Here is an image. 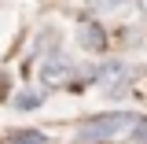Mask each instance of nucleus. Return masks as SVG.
<instances>
[{
  "instance_id": "f257e3e1",
  "label": "nucleus",
  "mask_w": 147,
  "mask_h": 144,
  "mask_svg": "<svg viewBox=\"0 0 147 144\" xmlns=\"http://www.w3.org/2000/svg\"><path fill=\"white\" fill-rule=\"evenodd\" d=\"M140 118H132L129 111H110V115H99V118H88L85 126L77 129V144H107L121 133H132Z\"/></svg>"
},
{
  "instance_id": "f03ea898",
  "label": "nucleus",
  "mask_w": 147,
  "mask_h": 144,
  "mask_svg": "<svg viewBox=\"0 0 147 144\" xmlns=\"http://www.w3.org/2000/svg\"><path fill=\"white\" fill-rule=\"evenodd\" d=\"M40 78H44V85H66L74 78V63L66 59V55H48L44 59V67H40Z\"/></svg>"
},
{
  "instance_id": "7ed1b4c3",
  "label": "nucleus",
  "mask_w": 147,
  "mask_h": 144,
  "mask_svg": "<svg viewBox=\"0 0 147 144\" xmlns=\"http://www.w3.org/2000/svg\"><path fill=\"white\" fill-rule=\"evenodd\" d=\"M96 81H99L103 89L118 92V89H121V85L129 81V67L121 63V59H110V63H103V67L96 70Z\"/></svg>"
},
{
  "instance_id": "20e7f679",
  "label": "nucleus",
  "mask_w": 147,
  "mask_h": 144,
  "mask_svg": "<svg viewBox=\"0 0 147 144\" xmlns=\"http://www.w3.org/2000/svg\"><path fill=\"white\" fill-rule=\"evenodd\" d=\"M77 41H81V48H88V52H103L107 33H103L99 22H81V26H77Z\"/></svg>"
},
{
  "instance_id": "39448f33",
  "label": "nucleus",
  "mask_w": 147,
  "mask_h": 144,
  "mask_svg": "<svg viewBox=\"0 0 147 144\" xmlns=\"http://www.w3.org/2000/svg\"><path fill=\"white\" fill-rule=\"evenodd\" d=\"M48 96L44 92H37V89H26V92H18L15 96V111H37L40 104H44Z\"/></svg>"
},
{
  "instance_id": "423d86ee",
  "label": "nucleus",
  "mask_w": 147,
  "mask_h": 144,
  "mask_svg": "<svg viewBox=\"0 0 147 144\" xmlns=\"http://www.w3.org/2000/svg\"><path fill=\"white\" fill-rule=\"evenodd\" d=\"M11 144H48V141L37 129H18V133H11Z\"/></svg>"
},
{
  "instance_id": "0eeeda50",
  "label": "nucleus",
  "mask_w": 147,
  "mask_h": 144,
  "mask_svg": "<svg viewBox=\"0 0 147 144\" xmlns=\"http://www.w3.org/2000/svg\"><path fill=\"white\" fill-rule=\"evenodd\" d=\"M132 141H136V144H147V118H140V122H136V129H132Z\"/></svg>"
},
{
  "instance_id": "6e6552de",
  "label": "nucleus",
  "mask_w": 147,
  "mask_h": 144,
  "mask_svg": "<svg viewBox=\"0 0 147 144\" xmlns=\"http://www.w3.org/2000/svg\"><path fill=\"white\" fill-rule=\"evenodd\" d=\"M103 4H107V8H114V4H125V0H103Z\"/></svg>"
},
{
  "instance_id": "1a4fd4ad",
  "label": "nucleus",
  "mask_w": 147,
  "mask_h": 144,
  "mask_svg": "<svg viewBox=\"0 0 147 144\" xmlns=\"http://www.w3.org/2000/svg\"><path fill=\"white\" fill-rule=\"evenodd\" d=\"M144 11H147V0H144Z\"/></svg>"
}]
</instances>
